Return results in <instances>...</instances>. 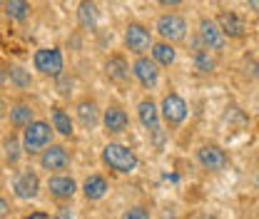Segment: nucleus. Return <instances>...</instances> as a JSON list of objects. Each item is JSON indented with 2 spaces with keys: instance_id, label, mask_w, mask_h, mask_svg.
Listing matches in <instances>:
<instances>
[{
  "instance_id": "obj_1",
  "label": "nucleus",
  "mask_w": 259,
  "mask_h": 219,
  "mask_svg": "<svg viewBox=\"0 0 259 219\" xmlns=\"http://www.w3.org/2000/svg\"><path fill=\"white\" fill-rule=\"evenodd\" d=\"M100 159L107 169L117 172V174H132L137 167H140V157L137 152L127 147V145H120V142H107L100 152Z\"/></svg>"
},
{
  "instance_id": "obj_2",
  "label": "nucleus",
  "mask_w": 259,
  "mask_h": 219,
  "mask_svg": "<svg viewBox=\"0 0 259 219\" xmlns=\"http://www.w3.org/2000/svg\"><path fill=\"white\" fill-rule=\"evenodd\" d=\"M137 120H140V125L150 132V137H152L155 147L162 150V147H164L167 135H164V129H162V125H160V120H162L160 105H157L152 97H142V100L137 102Z\"/></svg>"
},
{
  "instance_id": "obj_3",
  "label": "nucleus",
  "mask_w": 259,
  "mask_h": 219,
  "mask_svg": "<svg viewBox=\"0 0 259 219\" xmlns=\"http://www.w3.org/2000/svg\"><path fill=\"white\" fill-rule=\"evenodd\" d=\"M53 125L45 120H32L23 129V152L25 155H40L48 145H53Z\"/></svg>"
},
{
  "instance_id": "obj_4",
  "label": "nucleus",
  "mask_w": 259,
  "mask_h": 219,
  "mask_svg": "<svg viewBox=\"0 0 259 219\" xmlns=\"http://www.w3.org/2000/svg\"><path fill=\"white\" fill-rule=\"evenodd\" d=\"M187 112H190V107H187L185 97H182L180 93L169 90V93L162 95L160 115H162V120H164V125L169 127V129H177L180 125H185V120H187Z\"/></svg>"
},
{
  "instance_id": "obj_5",
  "label": "nucleus",
  "mask_w": 259,
  "mask_h": 219,
  "mask_svg": "<svg viewBox=\"0 0 259 219\" xmlns=\"http://www.w3.org/2000/svg\"><path fill=\"white\" fill-rule=\"evenodd\" d=\"M155 32L160 35V40L177 45L187 37V20L180 13H162L155 20Z\"/></svg>"
},
{
  "instance_id": "obj_6",
  "label": "nucleus",
  "mask_w": 259,
  "mask_h": 219,
  "mask_svg": "<svg viewBox=\"0 0 259 219\" xmlns=\"http://www.w3.org/2000/svg\"><path fill=\"white\" fill-rule=\"evenodd\" d=\"M32 65H35V70L40 75L53 77V80L65 75V58L60 53V48H40V50H35Z\"/></svg>"
},
{
  "instance_id": "obj_7",
  "label": "nucleus",
  "mask_w": 259,
  "mask_h": 219,
  "mask_svg": "<svg viewBox=\"0 0 259 219\" xmlns=\"http://www.w3.org/2000/svg\"><path fill=\"white\" fill-rule=\"evenodd\" d=\"M152 42H155L152 40V30L145 23H137V20L127 23V28H125V48L135 58L147 55L152 50Z\"/></svg>"
},
{
  "instance_id": "obj_8",
  "label": "nucleus",
  "mask_w": 259,
  "mask_h": 219,
  "mask_svg": "<svg viewBox=\"0 0 259 219\" xmlns=\"http://www.w3.org/2000/svg\"><path fill=\"white\" fill-rule=\"evenodd\" d=\"M197 37L202 42V48H207L209 53H222L227 48V37L225 32L220 30L217 20L214 18H199V25H197Z\"/></svg>"
},
{
  "instance_id": "obj_9",
  "label": "nucleus",
  "mask_w": 259,
  "mask_h": 219,
  "mask_svg": "<svg viewBox=\"0 0 259 219\" xmlns=\"http://www.w3.org/2000/svg\"><path fill=\"white\" fill-rule=\"evenodd\" d=\"M160 65L155 63L150 55H140V58H135V63H132V77L145 87V90H155L157 87V82H160Z\"/></svg>"
},
{
  "instance_id": "obj_10",
  "label": "nucleus",
  "mask_w": 259,
  "mask_h": 219,
  "mask_svg": "<svg viewBox=\"0 0 259 219\" xmlns=\"http://www.w3.org/2000/svg\"><path fill=\"white\" fill-rule=\"evenodd\" d=\"M102 127L110 137H117V135H125L130 127V115L127 110L120 105V102H110L102 112Z\"/></svg>"
},
{
  "instance_id": "obj_11",
  "label": "nucleus",
  "mask_w": 259,
  "mask_h": 219,
  "mask_svg": "<svg viewBox=\"0 0 259 219\" xmlns=\"http://www.w3.org/2000/svg\"><path fill=\"white\" fill-rule=\"evenodd\" d=\"M197 162L207 172H222V169H227V164H229V155L220 145H202L197 150Z\"/></svg>"
},
{
  "instance_id": "obj_12",
  "label": "nucleus",
  "mask_w": 259,
  "mask_h": 219,
  "mask_svg": "<svg viewBox=\"0 0 259 219\" xmlns=\"http://www.w3.org/2000/svg\"><path fill=\"white\" fill-rule=\"evenodd\" d=\"M40 167L48 172H65L70 167V152L65 150L63 145H48L40 152Z\"/></svg>"
},
{
  "instance_id": "obj_13",
  "label": "nucleus",
  "mask_w": 259,
  "mask_h": 219,
  "mask_svg": "<svg viewBox=\"0 0 259 219\" xmlns=\"http://www.w3.org/2000/svg\"><path fill=\"white\" fill-rule=\"evenodd\" d=\"M214 20H217L220 30L225 32L227 40H239V37L247 35V23H244V18L237 15L234 10H222V13H217Z\"/></svg>"
},
{
  "instance_id": "obj_14",
  "label": "nucleus",
  "mask_w": 259,
  "mask_h": 219,
  "mask_svg": "<svg viewBox=\"0 0 259 219\" xmlns=\"http://www.w3.org/2000/svg\"><path fill=\"white\" fill-rule=\"evenodd\" d=\"M102 67H105V77H107L110 82H115V85H125L130 80V75H132V65L127 63V58H125L122 53L110 55Z\"/></svg>"
},
{
  "instance_id": "obj_15",
  "label": "nucleus",
  "mask_w": 259,
  "mask_h": 219,
  "mask_svg": "<svg viewBox=\"0 0 259 219\" xmlns=\"http://www.w3.org/2000/svg\"><path fill=\"white\" fill-rule=\"evenodd\" d=\"M75 117H77V122L82 125V129H95L97 122H102V115H100V107H97V102L93 97H82V100H77V105H75Z\"/></svg>"
},
{
  "instance_id": "obj_16",
  "label": "nucleus",
  "mask_w": 259,
  "mask_h": 219,
  "mask_svg": "<svg viewBox=\"0 0 259 219\" xmlns=\"http://www.w3.org/2000/svg\"><path fill=\"white\" fill-rule=\"evenodd\" d=\"M13 192H15L18 199H35L37 192H40V177H37V172L23 169L15 177V182H13Z\"/></svg>"
},
{
  "instance_id": "obj_17",
  "label": "nucleus",
  "mask_w": 259,
  "mask_h": 219,
  "mask_svg": "<svg viewBox=\"0 0 259 219\" xmlns=\"http://www.w3.org/2000/svg\"><path fill=\"white\" fill-rule=\"evenodd\" d=\"M48 189H50V194L55 197V199H72L75 197V192H77V182L70 177V174H63V172H55L53 177H48Z\"/></svg>"
},
{
  "instance_id": "obj_18",
  "label": "nucleus",
  "mask_w": 259,
  "mask_h": 219,
  "mask_svg": "<svg viewBox=\"0 0 259 219\" xmlns=\"http://www.w3.org/2000/svg\"><path fill=\"white\" fill-rule=\"evenodd\" d=\"M97 20H100L97 0H80L77 3V25H80V30H95Z\"/></svg>"
},
{
  "instance_id": "obj_19",
  "label": "nucleus",
  "mask_w": 259,
  "mask_h": 219,
  "mask_svg": "<svg viewBox=\"0 0 259 219\" xmlns=\"http://www.w3.org/2000/svg\"><path fill=\"white\" fill-rule=\"evenodd\" d=\"M110 192V182H107V177L105 174H90V177H85V182H82V194H85V199H90V202H100L105 194Z\"/></svg>"
},
{
  "instance_id": "obj_20",
  "label": "nucleus",
  "mask_w": 259,
  "mask_h": 219,
  "mask_svg": "<svg viewBox=\"0 0 259 219\" xmlns=\"http://www.w3.org/2000/svg\"><path fill=\"white\" fill-rule=\"evenodd\" d=\"M150 58L160 65V67H169V65H175V60H177V50H175V45H172V42L157 40V42H152Z\"/></svg>"
},
{
  "instance_id": "obj_21",
  "label": "nucleus",
  "mask_w": 259,
  "mask_h": 219,
  "mask_svg": "<svg viewBox=\"0 0 259 219\" xmlns=\"http://www.w3.org/2000/svg\"><path fill=\"white\" fill-rule=\"evenodd\" d=\"M50 125H53V129H55L58 135H63V137H72V135H75V122H72L70 112H65L63 107H53V110H50Z\"/></svg>"
},
{
  "instance_id": "obj_22",
  "label": "nucleus",
  "mask_w": 259,
  "mask_h": 219,
  "mask_svg": "<svg viewBox=\"0 0 259 219\" xmlns=\"http://www.w3.org/2000/svg\"><path fill=\"white\" fill-rule=\"evenodd\" d=\"M8 117H10V125L15 127V129H25L35 120V110H32L28 102H18V105L10 107Z\"/></svg>"
},
{
  "instance_id": "obj_23",
  "label": "nucleus",
  "mask_w": 259,
  "mask_h": 219,
  "mask_svg": "<svg viewBox=\"0 0 259 219\" xmlns=\"http://www.w3.org/2000/svg\"><path fill=\"white\" fill-rule=\"evenodd\" d=\"M192 60H194V67L199 70V72H204V75H209V72H214V58H212V53L207 50V48H202V42H199V37L194 40V50H192Z\"/></svg>"
},
{
  "instance_id": "obj_24",
  "label": "nucleus",
  "mask_w": 259,
  "mask_h": 219,
  "mask_svg": "<svg viewBox=\"0 0 259 219\" xmlns=\"http://www.w3.org/2000/svg\"><path fill=\"white\" fill-rule=\"evenodd\" d=\"M5 15L15 23H25L30 18V0H5Z\"/></svg>"
},
{
  "instance_id": "obj_25",
  "label": "nucleus",
  "mask_w": 259,
  "mask_h": 219,
  "mask_svg": "<svg viewBox=\"0 0 259 219\" xmlns=\"http://www.w3.org/2000/svg\"><path fill=\"white\" fill-rule=\"evenodd\" d=\"M8 77H10V82H13L15 87H20V90H25V87L32 85L30 70H25V67H20V65H13V67L8 70Z\"/></svg>"
},
{
  "instance_id": "obj_26",
  "label": "nucleus",
  "mask_w": 259,
  "mask_h": 219,
  "mask_svg": "<svg viewBox=\"0 0 259 219\" xmlns=\"http://www.w3.org/2000/svg\"><path fill=\"white\" fill-rule=\"evenodd\" d=\"M120 219H152V214H150V209L145 204H132V207H127L122 212Z\"/></svg>"
},
{
  "instance_id": "obj_27",
  "label": "nucleus",
  "mask_w": 259,
  "mask_h": 219,
  "mask_svg": "<svg viewBox=\"0 0 259 219\" xmlns=\"http://www.w3.org/2000/svg\"><path fill=\"white\" fill-rule=\"evenodd\" d=\"M5 155H8V162H18V157H20V142L10 135V140L5 142Z\"/></svg>"
},
{
  "instance_id": "obj_28",
  "label": "nucleus",
  "mask_w": 259,
  "mask_h": 219,
  "mask_svg": "<svg viewBox=\"0 0 259 219\" xmlns=\"http://www.w3.org/2000/svg\"><path fill=\"white\" fill-rule=\"evenodd\" d=\"M157 5H162V8H180L182 5V0H155Z\"/></svg>"
},
{
  "instance_id": "obj_29",
  "label": "nucleus",
  "mask_w": 259,
  "mask_h": 219,
  "mask_svg": "<svg viewBox=\"0 0 259 219\" xmlns=\"http://www.w3.org/2000/svg\"><path fill=\"white\" fill-rule=\"evenodd\" d=\"M23 219H50L48 212H30V214H25Z\"/></svg>"
},
{
  "instance_id": "obj_30",
  "label": "nucleus",
  "mask_w": 259,
  "mask_h": 219,
  "mask_svg": "<svg viewBox=\"0 0 259 219\" xmlns=\"http://www.w3.org/2000/svg\"><path fill=\"white\" fill-rule=\"evenodd\" d=\"M8 209H10V207H8V202L0 197V217H5V214H8Z\"/></svg>"
},
{
  "instance_id": "obj_31",
  "label": "nucleus",
  "mask_w": 259,
  "mask_h": 219,
  "mask_svg": "<svg viewBox=\"0 0 259 219\" xmlns=\"http://www.w3.org/2000/svg\"><path fill=\"white\" fill-rule=\"evenodd\" d=\"M247 5H249V10H252V13H257L259 15V0H247Z\"/></svg>"
},
{
  "instance_id": "obj_32",
  "label": "nucleus",
  "mask_w": 259,
  "mask_h": 219,
  "mask_svg": "<svg viewBox=\"0 0 259 219\" xmlns=\"http://www.w3.org/2000/svg\"><path fill=\"white\" fill-rule=\"evenodd\" d=\"M5 77H8V72H5V67L0 65V87H3V82H5Z\"/></svg>"
},
{
  "instance_id": "obj_33",
  "label": "nucleus",
  "mask_w": 259,
  "mask_h": 219,
  "mask_svg": "<svg viewBox=\"0 0 259 219\" xmlns=\"http://www.w3.org/2000/svg\"><path fill=\"white\" fill-rule=\"evenodd\" d=\"M0 5H5V0H0Z\"/></svg>"
}]
</instances>
